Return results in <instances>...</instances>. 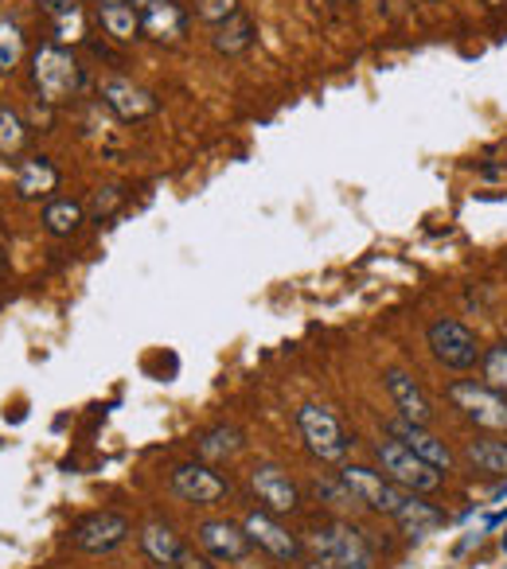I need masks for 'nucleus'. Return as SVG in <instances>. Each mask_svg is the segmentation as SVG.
Segmentation results:
<instances>
[{
    "label": "nucleus",
    "instance_id": "1",
    "mask_svg": "<svg viewBox=\"0 0 507 569\" xmlns=\"http://www.w3.org/2000/svg\"><path fill=\"white\" fill-rule=\"evenodd\" d=\"M297 429H301L309 453L324 464H343L348 461V449H351V434L343 429V422L332 414L328 405H316V402H304L297 410Z\"/></svg>",
    "mask_w": 507,
    "mask_h": 569
},
{
    "label": "nucleus",
    "instance_id": "2",
    "mask_svg": "<svg viewBox=\"0 0 507 569\" xmlns=\"http://www.w3.org/2000/svg\"><path fill=\"white\" fill-rule=\"evenodd\" d=\"M309 542L312 551H316V558L336 569H375V554H370L367 534L343 519L328 522V527H316Z\"/></svg>",
    "mask_w": 507,
    "mask_h": 569
},
{
    "label": "nucleus",
    "instance_id": "3",
    "mask_svg": "<svg viewBox=\"0 0 507 569\" xmlns=\"http://www.w3.org/2000/svg\"><path fill=\"white\" fill-rule=\"evenodd\" d=\"M375 461H379L382 473L399 483V488H406V492L429 495V492H438L441 483H445V473H438L433 464L421 461L414 449H406V444L394 441V437H387V441L375 444Z\"/></svg>",
    "mask_w": 507,
    "mask_h": 569
},
{
    "label": "nucleus",
    "instance_id": "4",
    "mask_svg": "<svg viewBox=\"0 0 507 569\" xmlns=\"http://www.w3.org/2000/svg\"><path fill=\"white\" fill-rule=\"evenodd\" d=\"M448 402L457 405L460 414L477 425V429H487V434H507V395L492 390L487 383H477V378L448 383Z\"/></svg>",
    "mask_w": 507,
    "mask_h": 569
},
{
    "label": "nucleus",
    "instance_id": "5",
    "mask_svg": "<svg viewBox=\"0 0 507 569\" xmlns=\"http://www.w3.org/2000/svg\"><path fill=\"white\" fill-rule=\"evenodd\" d=\"M426 344L429 351H433V359H438L441 367L448 371H472L484 359V351H480V339L472 328H465L460 320H433L426 328Z\"/></svg>",
    "mask_w": 507,
    "mask_h": 569
},
{
    "label": "nucleus",
    "instance_id": "6",
    "mask_svg": "<svg viewBox=\"0 0 507 569\" xmlns=\"http://www.w3.org/2000/svg\"><path fill=\"white\" fill-rule=\"evenodd\" d=\"M340 480L348 483L351 495L360 500V507H367V512L375 515H390V519H394V515L402 512V503L410 500L406 488H399L387 473H375L367 464H343Z\"/></svg>",
    "mask_w": 507,
    "mask_h": 569
},
{
    "label": "nucleus",
    "instance_id": "7",
    "mask_svg": "<svg viewBox=\"0 0 507 569\" xmlns=\"http://www.w3.org/2000/svg\"><path fill=\"white\" fill-rule=\"evenodd\" d=\"M31 78H36V90L48 102H63L78 90V63L70 51H63L58 43L39 48L31 59Z\"/></svg>",
    "mask_w": 507,
    "mask_h": 569
},
{
    "label": "nucleus",
    "instance_id": "8",
    "mask_svg": "<svg viewBox=\"0 0 507 569\" xmlns=\"http://www.w3.org/2000/svg\"><path fill=\"white\" fill-rule=\"evenodd\" d=\"M129 534H133V527H129L126 515L94 512L78 522L75 531H70V539H75V546L82 554H114L117 546H126Z\"/></svg>",
    "mask_w": 507,
    "mask_h": 569
},
{
    "label": "nucleus",
    "instance_id": "9",
    "mask_svg": "<svg viewBox=\"0 0 507 569\" xmlns=\"http://www.w3.org/2000/svg\"><path fill=\"white\" fill-rule=\"evenodd\" d=\"M195 539H199V546H204L207 558L219 561V566H238V561L250 558V546H253L250 534H246V527H238V522H231V519L199 522Z\"/></svg>",
    "mask_w": 507,
    "mask_h": 569
},
{
    "label": "nucleus",
    "instance_id": "10",
    "mask_svg": "<svg viewBox=\"0 0 507 569\" xmlns=\"http://www.w3.org/2000/svg\"><path fill=\"white\" fill-rule=\"evenodd\" d=\"M172 492L195 507H211L226 495V480L207 461H187L172 468Z\"/></svg>",
    "mask_w": 507,
    "mask_h": 569
},
{
    "label": "nucleus",
    "instance_id": "11",
    "mask_svg": "<svg viewBox=\"0 0 507 569\" xmlns=\"http://www.w3.org/2000/svg\"><path fill=\"white\" fill-rule=\"evenodd\" d=\"M250 488H253V495H258V503L273 515H289L301 507L297 483H292L277 464H258V468L250 473Z\"/></svg>",
    "mask_w": 507,
    "mask_h": 569
},
{
    "label": "nucleus",
    "instance_id": "12",
    "mask_svg": "<svg viewBox=\"0 0 507 569\" xmlns=\"http://www.w3.org/2000/svg\"><path fill=\"white\" fill-rule=\"evenodd\" d=\"M382 386H387V395L390 402H394V410H399V417H406V422L414 425L433 422V402H429V395L421 390L418 378H410L406 371L399 367H387L382 371Z\"/></svg>",
    "mask_w": 507,
    "mask_h": 569
},
{
    "label": "nucleus",
    "instance_id": "13",
    "mask_svg": "<svg viewBox=\"0 0 507 569\" xmlns=\"http://www.w3.org/2000/svg\"><path fill=\"white\" fill-rule=\"evenodd\" d=\"M243 527H246V534H250L253 546H258V551H265L270 558H277V561H297V558H301V542L292 539L282 522L273 519V512H250Z\"/></svg>",
    "mask_w": 507,
    "mask_h": 569
},
{
    "label": "nucleus",
    "instance_id": "14",
    "mask_svg": "<svg viewBox=\"0 0 507 569\" xmlns=\"http://www.w3.org/2000/svg\"><path fill=\"white\" fill-rule=\"evenodd\" d=\"M387 434L394 437V441H402L406 449H414V453L421 456V461H429L438 473H448L453 468V449H448L441 437H433L426 429V425H414L406 422V417H394V422H387Z\"/></svg>",
    "mask_w": 507,
    "mask_h": 569
},
{
    "label": "nucleus",
    "instance_id": "15",
    "mask_svg": "<svg viewBox=\"0 0 507 569\" xmlns=\"http://www.w3.org/2000/svg\"><path fill=\"white\" fill-rule=\"evenodd\" d=\"M102 102L114 109L121 121H141L156 109V98L145 87H136L129 78H106L102 82Z\"/></svg>",
    "mask_w": 507,
    "mask_h": 569
},
{
    "label": "nucleus",
    "instance_id": "16",
    "mask_svg": "<svg viewBox=\"0 0 507 569\" xmlns=\"http://www.w3.org/2000/svg\"><path fill=\"white\" fill-rule=\"evenodd\" d=\"M141 31H148L156 43H176L187 31V16L176 0H148L141 9Z\"/></svg>",
    "mask_w": 507,
    "mask_h": 569
},
{
    "label": "nucleus",
    "instance_id": "17",
    "mask_svg": "<svg viewBox=\"0 0 507 569\" xmlns=\"http://www.w3.org/2000/svg\"><path fill=\"white\" fill-rule=\"evenodd\" d=\"M141 551H145V558L153 566H180V558L187 554L180 534L168 522H145L141 527Z\"/></svg>",
    "mask_w": 507,
    "mask_h": 569
},
{
    "label": "nucleus",
    "instance_id": "18",
    "mask_svg": "<svg viewBox=\"0 0 507 569\" xmlns=\"http://www.w3.org/2000/svg\"><path fill=\"white\" fill-rule=\"evenodd\" d=\"M98 20H102L106 36H114L117 43H133L141 36V9L126 4V0H102L98 4Z\"/></svg>",
    "mask_w": 507,
    "mask_h": 569
},
{
    "label": "nucleus",
    "instance_id": "19",
    "mask_svg": "<svg viewBox=\"0 0 507 569\" xmlns=\"http://www.w3.org/2000/svg\"><path fill=\"white\" fill-rule=\"evenodd\" d=\"M55 187H58V172L48 156H31V160L20 165V172H16L20 199H43V195H51Z\"/></svg>",
    "mask_w": 507,
    "mask_h": 569
},
{
    "label": "nucleus",
    "instance_id": "20",
    "mask_svg": "<svg viewBox=\"0 0 507 569\" xmlns=\"http://www.w3.org/2000/svg\"><path fill=\"white\" fill-rule=\"evenodd\" d=\"M394 522H399V527L410 534V539H426L429 531H438L441 522H445V515H441L433 503L421 500L418 492H410V500L402 503V512L394 515Z\"/></svg>",
    "mask_w": 507,
    "mask_h": 569
},
{
    "label": "nucleus",
    "instance_id": "21",
    "mask_svg": "<svg viewBox=\"0 0 507 569\" xmlns=\"http://www.w3.org/2000/svg\"><path fill=\"white\" fill-rule=\"evenodd\" d=\"M465 461L472 473L480 476H504L507 480V441H468L465 444Z\"/></svg>",
    "mask_w": 507,
    "mask_h": 569
},
{
    "label": "nucleus",
    "instance_id": "22",
    "mask_svg": "<svg viewBox=\"0 0 507 569\" xmlns=\"http://www.w3.org/2000/svg\"><path fill=\"white\" fill-rule=\"evenodd\" d=\"M253 36H258V31H253L250 16H231L226 24H219V28H214L211 43H214V51H219V55H243V51H250Z\"/></svg>",
    "mask_w": 507,
    "mask_h": 569
},
{
    "label": "nucleus",
    "instance_id": "23",
    "mask_svg": "<svg viewBox=\"0 0 507 569\" xmlns=\"http://www.w3.org/2000/svg\"><path fill=\"white\" fill-rule=\"evenodd\" d=\"M199 456L204 461H231L238 449H243V434L234 429V425H214V429H207L204 437H199Z\"/></svg>",
    "mask_w": 507,
    "mask_h": 569
},
{
    "label": "nucleus",
    "instance_id": "24",
    "mask_svg": "<svg viewBox=\"0 0 507 569\" xmlns=\"http://www.w3.org/2000/svg\"><path fill=\"white\" fill-rule=\"evenodd\" d=\"M43 227H48L55 238H70V234L82 227V203L75 199H55L43 207Z\"/></svg>",
    "mask_w": 507,
    "mask_h": 569
},
{
    "label": "nucleus",
    "instance_id": "25",
    "mask_svg": "<svg viewBox=\"0 0 507 569\" xmlns=\"http://www.w3.org/2000/svg\"><path fill=\"white\" fill-rule=\"evenodd\" d=\"M24 141H28V129H24L20 114L9 106H0V156H16L20 148H24Z\"/></svg>",
    "mask_w": 507,
    "mask_h": 569
},
{
    "label": "nucleus",
    "instance_id": "26",
    "mask_svg": "<svg viewBox=\"0 0 507 569\" xmlns=\"http://www.w3.org/2000/svg\"><path fill=\"white\" fill-rule=\"evenodd\" d=\"M480 367H484V383L499 395H507V344H496V348H487L484 359H480Z\"/></svg>",
    "mask_w": 507,
    "mask_h": 569
},
{
    "label": "nucleus",
    "instance_id": "27",
    "mask_svg": "<svg viewBox=\"0 0 507 569\" xmlns=\"http://www.w3.org/2000/svg\"><path fill=\"white\" fill-rule=\"evenodd\" d=\"M24 55V36L12 20H0V70H12Z\"/></svg>",
    "mask_w": 507,
    "mask_h": 569
},
{
    "label": "nucleus",
    "instance_id": "28",
    "mask_svg": "<svg viewBox=\"0 0 507 569\" xmlns=\"http://www.w3.org/2000/svg\"><path fill=\"white\" fill-rule=\"evenodd\" d=\"M195 12H199V20H207V24H226L231 16H238V0H195Z\"/></svg>",
    "mask_w": 507,
    "mask_h": 569
},
{
    "label": "nucleus",
    "instance_id": "29",
    "mask_svg": "<svg viewBox=\"0 0 507 569\" xmlns=\"http://www.w3.org/2000/svg\"><path fill=\"white\" fill-rule=\"evenodd\" d=\"M316 495H324V500H328L332 507H340V512H348V507H360V500L351 495V488L343 480H316Z\"/></svg>",
    "mask_w": 507,
    "mask_h": 569
},
{
    "label": "nucleus",
    "instance_id": "30",
    "mask_svg": "<svg viewBox=\"0 0 507 569\" xmlns=\"http://www.w3.org/2000/svg\"><path fill=\"white\" fill-rule=\"evenodd\" d=\"M82 31H87V24H82V9H70V12H63V16L55 20L58 43H78Z\"/></svg>",
    "mask_w": 507,
    "mask_h": 569
},
{
    "label": "nucleus",
    "instance_id": "31",
    "mask_svg": "<svg viewBox=\"0 0 507 569\" xmlns=\"http://www.w3.org/2000/svg\"><path fill=\"white\" fill-rule=\"evenodd\" d=\"M117 203H121V192H117V187H102V192H94V203H90V207H94V215L102 219V215L114 211Z\"/></svg>",
    "mask_w": 507,
    "mask_h": 569
},
{
    "label": "nucleus",
    "instance_id": "32",
    "mask_svg": "<svg viewBox=\"0 0 507 569\" xmlns=\"http://www.w3.org/2000/svg\"><path fill=\"white\" fill-rule=\"evenodd\" d=\"M43 9L48 12H55V16H63V12H70V9H78V0H39Z\"/></svg>",
    "mask_w": 507,
    "mask_h": 569
},
{
    "label": "nucleus",
    "instance_id": "33",
    "mask_svg": "<svg viewBox=\"0 0 507 569\" xmlns=\"http://www.w3.org/2000/svg\"><path fill=\"white\" fill-rule=\"evenodd\" d=\"M499 522H507V512H496V515H492V519H487V531H496Z\"/></svg>",
    "mask_w": 507,
    "mask_h": 569
},
{
    "label": "nucleus",
    "instance_id": "34",
    "mask_svg": "<svg viewBox=\"0 0 507 569\" xmlns=\"http://www.w3.org/2000/svg\"><path fill=\"white\" fill-rule=\"evenodd\" d=\"M492 500H507V480H504V483H499L496 492H492Z\"/></svg>",
    "mask_w": 507,
    "mask_h": 569
},
{
    "label": "nucleus",
    "instance_id": "35",
    "mask_svg": "<svg viewBox=\"0 0 507 569\" xmlns=\"http://www.w3.org/2000/svg\"><path fill=\"white\" fill-rule=\"evenodd\" d=\"M309 569H336V566H328V561H321V558H316V566H309Z\"/></svg>",
    "mask_w": 507,
    "mask_h": 569
},
{
    "label": "nucleus",
    "instance_id": "36",
    "mask_svg": "<svg viewBox=\"0 0 507 569\" xmlns=\"http://www.w3.org/2000/svg\"><path fill=\"white\" fill-rule=\"evenodd\" d=\"M133 4H136V9H145V4H148V0H133Z\"/></svg>",
    "mask_w": 507,
    "mask_h": 569
},
{
    "label": "nucleus",
    "instance_id": "37",
    "mask_svg": "<svg viewBox=\"0 0 507 569\" xmlns=\"http://www.w3.org/2000/svg\"><path fill=\"white\" fill-rule=\"evenodd\" d=\"M504 551H507V534H504Z\"/></svg>",
    "mask_w": 507,
    "mask_h": 569
},
{
    "label": "nucleus",
    "instance_id": "38",
    "mask_svg": "<svg viewBox=\"0 0 507 569\" xmlns=\"http://www.w3.org/2000/svg\"><path fill=\"white\" fill-rule=\"evenodd\" d=\"M0 261H4V254H0Z\"/></svg>",
    "mask_w": 507,
    "mask_h": 569
}]
</instances>
